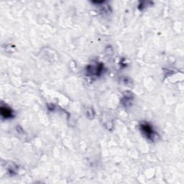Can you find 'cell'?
Listing matches in <instances>:
<instances>
[{"instance_id":"obj_2","label":"cell","mask_w":184,"mask_h":184,"mask_svg":"<svg viewBox=\"0 0 184 184\" xmlns=\"http://www.w3.org/2000/svg\"><path fill=\"white\" fill-rule=\"evenodd\" d=\"M1 114L2 117L7 119V118H10L12 117V112L10 109L7 107V106H2Z\"/></svg>"},{"instance_id":"obj_1","label":"cell","mask_w":184,"mask_h":184,"mask_svg":"<svg viewBox=\"0 0 184 184\" xmlns=\"http://www.w3.org/2000/svg\"><path fill=\"white\" fill-rule=\"evenodd\" d=\"M141 130L142 132H144L145 135L146 137H148V138H152V135L154 134V132L152 131V128L150 125H142L140 126Z\"/></svg>"}]
</instances>
